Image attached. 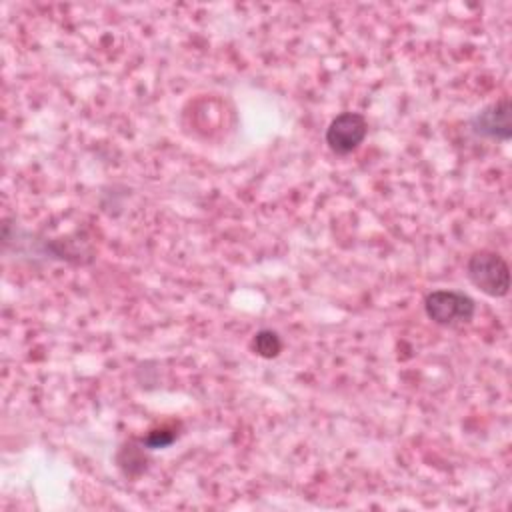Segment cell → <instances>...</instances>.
Listing matches in <instances>:
<instances>
[{"mask_svg": "<svg viewBox=\"0 0 512 512\" xmlns=\"http://www.w3.org/2000/svg\"><path fill=\"white\" fill-rule=\"evenodd\" d=\"M468 280L486 296L502 298L510 290L508 262L492 250H478L466 262Z\"/></svg>", "mask_w": 512, "mask_h": 512, "instance_id": "cell-1", "label": "cell"}, {"mask_svg": "<svg viewBox=\"0 0 512 512\" xmlns=\"http://www.w3.org/2000/svg\"><path fill=\"white\" fill-rule=\"evenodd\" d=\"M424 312L434 324L456 328L472 322L476 302L460 290H432L424 298Z\"/></svg>", "mask_w": 512, "mask_h": 512, "instance_id": "cell-2", "label": "cell"}, {"mask_svg": "<svg viewBox=\"0 0 512 512\" xmlns=\"http://www.w3.org/2000/svg\"><path fill=\"white\" fill-rule=\"evenodd\" d=\"M368 134V120L360 112H342L326 128V144L334 154L354 152Z\"/></svg>", "mask_w": 512, "mask_h": 512, "instance_id": "cell-3", "label": "cell"}, {"mask_svg": "<svg viewBox=\"0 0 512 512\" xmlns=\"http://www.w3.org/2000/svg\"><path fill=\"white\" fill-rule=\"evenodd\" d=\"M512 106L510 98H500L484 108H480L470 118V128L476 136L508 142L512 138V122H510Z\"/></svg>", "mask_w": 512, "mask_h": 512, "instance_id": "cell-4", "label": "cell"}, {"mask_svg": "<svg viewBox=\"0 0 512 512\" xmlns=\"http://www.w3.org/2000/svg\"><path fill=\"white\" fill-rule=\"evenodd\" d=\"M252 348L262 358H276L282 350V340L274 330H258L252 338Z\"/></svg>", "mask_w": 512, "mask_h": 512, "instance_id": "cell-5", "label": "cell"}, {"mask_svg": "<svg viewBox=\"0 0 512 512\" xmlns=\"http://www.w3.org/2000/svg\"><path fill=\"white\" fill-rule=\"evenodd\" d=\"M174 432H170V430H154V432H150L144 440H142V444L144 446H148V448H164V446H168L172 440H174Z\"/></svg>", "mask_w": 512, "mask_h": 512, "instance_id": "cell-6", "label": "cell"}]
</instances>
